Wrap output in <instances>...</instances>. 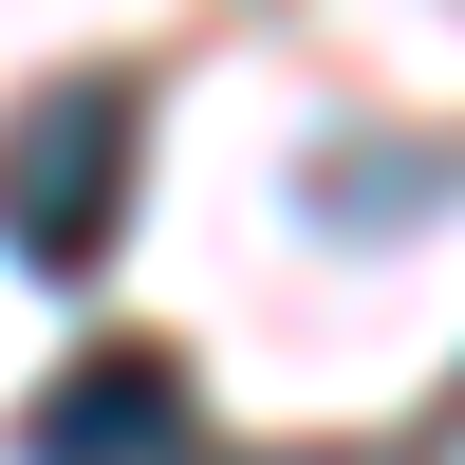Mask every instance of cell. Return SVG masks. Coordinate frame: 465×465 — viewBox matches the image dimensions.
<instances>
[{"mask_svg":"<svg viewBox=\"0 0 465 465\" xmlns=\"http://www.w3.org/2000/svg\"><path fill=\"white\" fill-rule=\"evenodd\" d=\"M168 447H186V354H149V335L74 354L19 429V465H168Z\"/></svg>","mask_w":465,"mask_h":465,"instance_id":"7a4b0ae2","label":"cell"},{"mask_svg":"<svg viewBox=\"0 0 465 465\" xmlns=\"http://www.w3.org/2000/svg\"><path fill=\"white\" fill-rule=\"evenodd\" d=\"M131 149H149V94L131 74H37L0 112V242L37 280H94L131 242Z\"/></svg>","mask_w":465,"mask_h":465,"instance_id":"6da1fadb","label":"cell"}]
</instances>
